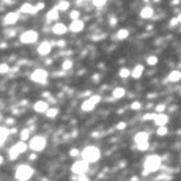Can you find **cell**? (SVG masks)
Instances as JSON below:
<instances>
[{
	"label": "cell",
	"mask_w": 181,
	"mask_h": 181,
	"mask_svg": "<svg viewBox=\"0 0 181 181\" xmlns=\"http://www.w3.org/2000/svg\"><path fill=\"white\" fill-rule=\"evenodd\" d=\"M162 167V159L159 155H150L148 158H145L143 161V175L155 173Z\"/></svg>",
	"instance_id": "cell-1"
},
{
	"label": "cell",
	"mask_w": 181,
	"mask_h": 181,
	"mask_svg": "<svg viewBox=\"0 0 181 181\" xmlns=\"http://www.w3.org/2000/svg\"><path fill=\"white\" fill-rule=\"evenodd\" d=\"M80 156H82V159H85L87 162H90V164H95V162H98L99 158H101V150H99L98 147L90 145V147H87V148L82 150Z\"/></svg>",
	"instance_id": "cell-2"
},
{
	"label": "cell",
	"mask_w": 181,
	"mask_h": 181,
	"mask_svg": "<svg viewBox=\"0 0 181 181\" xmlns=\"http://www.w3.org/2000/svg\"><path fill=\"white\" fill-rule=\"evenodd\" d=\"M27 150H30L29 143H25V140H19L10 148V151H8V158H10V161H16L21 155H24Z\"/></svg>",
	"instance_id": "cell-3"
},
{
	"label": "cell",
	"mask_w": 181,
	"mask_h": 181,
	"mask_svg": "<svg viewBox=\"0 0 181 181\" xmlns=\"http://www.w3.org/2000/svg\"><path fill=\"white\" fill-rule=\"evenodd\" d=\"M32 176H33V169L29 164H21V165H17L16 170H14V178L17 181H27Z\"/></svg>",
	"instance_id": "cell-4"
},
{
	"label": "cell",
	"mask_w": 181,
	"mask_h": 181,
	"mask_svg": "<svg viewBox=\"0 0 181 181\" xmlns=\"http://www.w3.org/2000/svg\"><path fill=\"white\" fill-rule=\"evenodd\" d=\"M46 143H47V140H46L44 135H35V137H32L30 142H29V148L35 153H40V151H43L46 148Z\"/></svg>",
	"instance_id": "cell-5"
},
{
	"label": "cell",
	"mask_w": 181,
	"mask_h": 181,
	"mask_svg": "<svg viewBox=\"0 0 181 181\" xmlns=\"http://www.w3.org/2000/svg\"><path fill=\"white\" fill-rule=\"evenodd\" d=\"M47 77H49V72L46 69H41V68L35 69L30 74V80H33V82H36V84H46Z\"/></svg>",
	"instance_id": "cell-6"
},
{
	"label": "cell",
	"mask_w": 181,
	"mask_h": 181,
	"mask_svg": "<svg viewBox=\"0 0 181 181\" xmlns=\"http://www.w3.org/2000/svg\"><path fill=\"white\" fill-rule=\"evenodd\" d=\"M99 101H101V96H99V95H93L92 98L85 99V101L82 103V106H80V109H82L84 112H92V110H95V107H96V104Z\"/></svg>",
	"instance_id": "cell-7"
},
{
	"label": "cell",
	"mask_w": 181,
	"mask_h": 181,
	"mask_svg": "<svg viewBox=\"0 0 181 181\" xmlns=\"http://www.w3.org/2000/svg\"><path fill=\"white\" fill-rule=\"evenodd\" d=\"M38 41V32L36 30H25L21 35V43L22 44H35Z\"/></svg>",
	"instance_id": "cell-8"
},
{
	"label": "cell",
	"mask_w": 181,
	"mask_h": 181,
	"mask_svg": "<svg viewBox=\"0 0 181 181\" xmlns=\"http://www.w3.org/2000/svg\"><path fill=\"white\" fill-rule=\"evenodd\" d=\"M88 165H90V162H87L85 159L76 161L74 164H72V167H71V172H72V173H76V175L87 173V172H88Z\"/></svg>",
	"instance_id": "cell-9"
},
{
	"label": "cell",
	"mask_w": 181,
	"mask_h": 181,
	"mask_svg": "<svg viewBox=\"0 0 181 181\" xmlns=\"http://www.w3.org/2000/svg\"><path fill=\"white\" fill-rule=\"evenodd\" d=\"M50 50H52V43L50 41H43V43H40V46H38V49H36V52L40 54V55H43V57H47L49 54H50Z\"/></svg>",
	"instance_id": "cell-10"
},
{
	"label": "cell",
	"mask_w": 181,
	"mask_h": 181,
	"mask_svg": "<svg viewBox=\"0 0 181 181\" xmlns=\"http://www.w3.org/2000/svg\"><path fill=\"white\" fill-rule=\"evenodd\" d=\"M69 30V27H66L63 22H55L52 27V33L54 35H57V36H63V35H66V32Z\"/></svg>",
	"instance_id": "cell-11"
},
{
	"label": "cell",
	"mask_w": 181,
	"mask_h": 181,
	"mask_svg": "<svg viewBox=\"0 0 181 181\" xmlns=\"http://www.w3.org/2000/svg\"><path fill=\"white\" fill-rule=\"evenodd\" d=\"M17 21H19V13L17 11H11V13L5 14V17H3V24L5 25H14Z\"/></svg>",
	"instance_id": "cell-12"
},
{
	"label": "cell",
	"mask_w": 181,
	"mask_h": 181,
	"mask_svg": "<svg viewBox=\"0 0 181 181\" xmlns=\"http://www.w3.org/2000/svg\"><path fill=\"white\" fill-rule=\"evenodd\" d=\"M84 29H85V22L80 21V19H74V21L69 24V30L72 33H80Z\"/></svg>",
	"instance_id": "cell-13"
},
{
	"label": "cell",
	"mask_w": 181,
	"mask_h": 181,
	"mask_svg": "<svg viewBox=\"0 0 181 181\" xmlns=\"http://www.w3.org/2000/svg\"><path fill=\"white\" fill-rule=\"evenodd\" d=\"M33 110L38 112V113H46L49 110V104L46 101H36L33 104Z\"/></svg>",
	"instance_id": "cell-14"
},
{
	"label": "cell",
	"mask_w": 181,
	"mask_h": 181,
	"mask_svg": "<svg viewBox=\"0 0 181 181\" xmlns=\"http://www.w3.org/2000/svg\"><path fill=\"white\" fill-rule=\"evenodd\" d=\"M153 16H155V8L143 6L142 10H140V17H142V19H151Z\"/></svg>",
	"instance_id": "cell-15"
},
{
	"label": "cell",
	"mask_w": 181,
	"mask_h": 181,
	"mask_svg": "<svg viewBox=\"0 0 181 181\" xmlns=\"http://www.w3.org/2000/svg\"><path fill=\"white\" fill-rule=\"evenodd\" d=\"M179 80H181V71L173 69V71H170V72H169V76H167V82L175 84V82H179Z\"/></svg>",
	"instance_id": "cell-16"
},
{
	"label": "cell",
	"mask_w": 181,
	"mask_h": 181,
	"mask_svg": "<svg viewBox=\"0 0 181 181\" xmlns=\"http://www.w3.org/2000/svg\"><path fill=\"white\" fill-rule=\"evenodd\" d=\"M19 11L22 13V14H35L36 13V8H35V5H32V3H22V6L19 8Z\"/></svg>",
	"instance_id": "cell-17"
},
{
	"label": "cell",
	"mask_w": 181,
	"mask_h": 181,
	"mask_svg": "<svg viewBox=\"0 0 181 181\" xmlns=\"http://www.w3.org/2000/svg\"><path fill=\"white\" fill-rule=\"evenodd\" d=\"M134 142H135V145L137 143H143V142H150V135H148V132H137L134 135Z\"/></svg>",
	"instance_id": "cell-18"
},
{
	"label": "cell",
	"mask_w": 181,
	"mask_h": 181,
	"mask_svg": "<svg viewBox=\"0 0 181 181\" xmlns=\"http://www.w3.org/2000/svg\"><path fill=\"white\" fill-rule=\"evenodd\" d=\"M143 71H145V66L143 65H135L134 69L131 71V77L132 79H140L143 76Z\"/></svg>",
	"instance_id": "cell-19"
},
{
	"label": "cell",
	"mask_w": 181,
	"mask_h": 181,
	"mask_svg": "<svg viewBox=\"0 0 181 181\" xmlns=\"http://www.w3.org/2000/svg\"><path fill=\"white\" fill-rule=\"evenodd\" d=\"M169 123V115L164 113V112H161L156 115V118H155V124L156 126H162V124H167Z\"/></svg>",
	"instance_id": "cell-20"
},
{
	"label": "cell",
	"mask_w": 181,
	"mask_h": 181,
	"mask_svg": "<svg viewBox=\"0 0 181 181\" xmlns=\"http://www.w3.org/2000/svg\"><path fill=\"white\" fill-rule=\"evenodd\" d=\"M0 134H2V135H0V143H2V147H3L5 142H6V139H8V135L11 134V131L8 129L6 126H2V128H0Z\"/></svg>",
	"instance_id": "cell-21"
},
{
	"label": "cell",
	"mask_w": 181,
	"mask_h": 181,
	"mask_svg": "<svg viewBox=\"0 0 181 181\" xmlns=\"http://www.w3.org/2000/svg\"><path fill=\"white\" fill-rule=\"evenodd\" d=\"M124 95H126V90L123 87H115L113 92H112V98L113 99H121Z\"/></svg>",
	"instance_id": "cell-22"
},
{
	"label": "cell",
	"mask_w": 181,
	"mask_h": 181,
	"mask_svg": "<svg viewBox=\"0 0 181 181\" xmlns=\"http://www.w3.org/2000/svg\"><path fill=\"white\" fill-rule=\"evenodd\" d=\"M58 11H60V10H58L57 6H55V8H52V10L47 13L46 19H47V21H57V19H58Z\"/></svg>",
	"instance_id": "cell-23"
},
{
	"label": "cell",
	"mask_w": 181,
	"mask_h": 181,
	"mask_svg": "<svg viewBox=\"0 0 181 181\" xmlns=\"http://www.w3.org/2000/svg\"><path fill=\"white\" fill-rule=\"evenodd\" d=\"M129 36V30L128 29H120L117 32V40H126Z\"/></svg>",
	"instance_id": "cell-24"
},
{
	"label": "cell",
	"mask_w": 181,
	"mask_h": 181,
	"mask_svg": "<svg viewBox=\"0 0 181 181\" xmlns=\"http://www.w3.org/2000/svg\"><path fill=\"white\" fill-rule=\"evenodd\" d=\"M156 134L159 135V137H165V135L169 134V129H167V126L165 124H162V126H158V131Z\"/></svg>",
	"instance_id": "cell-25"
},
{
	"label": "cell",
	"mask_w": 181,
	"mask_h": 181,
	"mask_svg": "<svg viewBox=\"0 0 181 181\" xmlns=\"http://www.w3.org/2000/svg\"><path fill=\"white\" fill-rule=\"evenodd\" d=\"M69 5H71V3L68 2V0H61V2L57 5V8H58L60 11H68V10H69Z\"/></svg>",
	"instance_id": "cell-26"
},
{
	"label": "cell",
	"mask_w": 181,
	"mask_h": 181,
	"mask_svg": "<svg viewBox=\"0 0 181 181\" xmlns=\"http://www.w3.org/2000/svg\"><path fill=\"white\" fill-rule=\"evenodd\" d=\"M57 115H58V109H57V107H49V110L46 112L47 118H55Z\"/></svg>",
	"instance_id": "cell-27"
},
{
	"label": "cell",
	"mask_w": 181,
	"mask_h": 181,
	"mask_svg": "<svg viewBox=\"0 0 181 181\" xmlns=\"http://www.w3.org/2000/svg\"><path fill=\"white\" fill-rule=\"evenodd\" d=\"M71 68H72V60H71V58H65V60H63V63H61V69L68 71V69H71Z\"/></svg>",
	"instance_id": "cell-28"
},
{
	"label": "cell",
	"mask_w": 181,
	"mask_h": 181,
	"mask_svg": "<svg viewBox=\"0 0 181 181\" xmlns=\"http://www.w3.org/2000/svg\"><path fill=\"white\" fill-rule=\"evenodd\" d=\"M19 137H21V140H29L30 139V129L29 128H25V129H22L21 131V135H19Z\"/></svg>",
	"instance_id": "cell-29"
},
{
	"label": "cell",
	"mask_w": 181,
	"mask_h": 181,
	"mask_svg": "<svg viewBox=\"0 0 181 181\" xmlns=\"http://www.w3.org/2000/svg\"><path fill=\"white\" fill-rule=\"evenodd\" d=\"M156 115H158V112H155V113H145V115L142 117V120H143V121H155Z\"/></svg>",
	"instance_id": "cell-30"
},
{
	"label": "cell",
	"mask_w": 181,
	"mask_h": 181,
	"mask_svg": "<svg viewBox=\"0 0 181 181\" xmlns=\"http://www.w3.org/2000/svg\"><path fill=\"white\" fill-rule=\"evenodd\" d=\"M147 63H148V65H151V66L158 65V57L156 55H148L147 57Z\"/></svg>",
	"instance_id": "cell-31"
},
{
	"label": "cell",
	"mask_w": 181,
	"mask_h": 181,
	"mask_svg": "<svg viewBox=\"0 0 181 181\" xmlns=\"http://www.w3.org/2000/svg\"><path fill=\"white\" fill-rule=\"evenodd\" d=\"M92 3H93V6H96V8H103V6L107 3V0H92Z\"/></svg>",
	"instance_id": "cell-32"
},
{
	"label": "cell",
	"mask_w": 181,
	"mask_h": 181,
	"mask_svg": "<svg viewBox=\"0 0 181 181\" xmlns=\"http://www.w3.org/2000/svg\"><path fill=\"white\" fill-rule=\"evenodd\" d=\"M129 76H131V71H129L128 68H121V69H120V77L126 79V77H129Z\"/></svg>",
	"instance_id": "cell-33"
},
{
	"label": "cell",
	"mask_w": 181,
	"mask_h": 181,
	"mask_svg": "<svg viewBox=\"0 0 181 181\" xmlns=\"http://www.w3.org/2000/svg\"><path fill=\"white\" fill-rule=\"evenodd\" d=\"M150 148V142H143V143H137V150L139 151H145Z\"/></svg>",
	"instance_id": "cell-34"
},
{
	"label": "cell",
	"mask_w": 181,
	"mask_h": 181,
	"mask_svg": "<svg viewBox=\"0 0 181 181\" xmlns=\"http://www.w3.org/2000/svg\"><path fill=\"white\" fill-rule=\"evenodd\" d=\"M80 153H82V151H79L77 148H71L69 150V156L71 158H77V156H80Z\"/></svg>",
	"instance_id": "cell-35"
},
{
	"label": "cell",
	"mask_w": 181,
	"mask_h": 181,
	"mask_svg": "<svg viewBox=\"0 0 181 181\" xmlns=\"http://www.w3.org/2000/svg\"><path fill=\"white\" fill-rule=\"evenodd\" d=\"M79 16H80V13H79L77 10H72V11L69 13V19H71V21H74V19H79Z\"/></svg>",
	"instance_id": "cell-36"
},
{
	"label": "cell",
	"mask_w": 181,
	"mask_h": 181,
	"mask_svg": "<svg viewBox=\"0 0 181 181\" xmlns=\"http://www.w3.org/2000/svg\"><path fill=\"white\" fill-rule=\"evenodd\" d=\"M0 72H2V74H6V72H10V66H8L6 63H2V65H0Z\"/></svg>",
	"instance_id": "cell-37"
},
{
	"label": "cell",
	"mask_w": 181,
	"mask_h": 181,
	"mask_svg": "<svg viewBox=\"0 0 181 181\" xmlns=\"http://www.w3.org/2000/svg\"><path fill=\"white\" fill-rule=\"evenodd\" d=\"M131 109H132V110H140V109H142V104H140L139 101H134V103L131 104Z\"/></svg>",
	"instance_id": "cell-38"
},
{
	"label": "cell",
	"mask_w": 181,
	"mask_h": 181,
	"mask_svg": "<svg viewBox=\"0 0 181 181\" xmlns=\"http://www.w3.org/2000/svg\"><path fill=\"white\" fill-rule=\"evenodd\" d=\"M72 179H79V181H87V179H88V176H87L85 173H82V175H74V176H72Z\"/></svg>",
	"instance_id": "cell-39"
},
{
	"label": "cell",
	"mask_w": 181,
	"mask_h": 181,
	"mask_svg": "<svg viewBox=\"0 0 181 181\" xmlns=\"http://www.w3.org/2000/svg\"><path fill=\"white\" fill-rule=\"evenodd\" d=\"M155 110H156L158 113H161V112H164V110H165V104H158V106L155 107Z\"/></svg>",
	"instance_id": "cell-40"
},
{
	"label": "cell",
	"mask_w": 181,
	"mask_h": 181,
	"mask_svg": "<svg viewBox=\"0 0 181 181\" xmlns=\"http://www.w3.org/2000/svg\"><path fill=\"white\" fill-rule=\"evenodd\" d=\"M178 24H179L178 16H176V17H172V19H170V27H175V25H178Z\"/></svg>",
	"instance_id": "cell-41"
},
{
	"label": "cell",
	"mask_w": 181,
	"mask_h": 181,
	"mask_svg": "<svg viewBox=\"0 0 181 181\" xmlns=\"http://www.w3.org/2000/svg\"><path fill=\"white\" fill-rule=\"evenodd\" d=\"M35 8H36V13H38V11H41V10H43V8H44V3H43V2H40V3H36V5H35Z\"/></svg>",
	"instance_id": "cell-42"
},
{
	"label": "cell",
	"mask_w": 181,
	"mask_h": 181,
	"mask_svg": "<svg viewBox=\"0 0 181 181\" xmlns=\"http://www.w3.org/2000/svg\"><path fill=\"white\" fill-rule=\"evenodd\" d=\"M158 179H172V176L170 175H159Z\"/></svg>",
	"instance_id": "cell-43"
},
{
	"label": "cell",
	"mask_w": 181,
	"mask_h": 181,
	"mask_svg": "<svg viewBox=\"0 0 181 181\" xmlns=\"http://www.w3.org/2000/svg\"><path fill=\"white\" fill-rule=\"evenodd\" d=\"M124 128H126V123H118V124H117V129H120V131L124 129Z\"/></svg>",
	"instance_id": "cell-44"
},
{
	"label": "cell",
	"mask_w": 181,
	"mask_h": 181,
	"mask_svg": "<svg viewBox=\"0 0 181 181\" xmlns=\"http://www.w3.org/2000/svg\"><path fill=\"white\" fill-rule=\"evenodd\" d=\"M6 123H8V124H14V120H13V118H8Z\"/></svg>",
	"instance_id": "cell-45"
},
{
	"label": "cell",
	"mask_w": 181,
	"mask_h": 181,
	"mask_svg": "<svg viewBox=\"0 0 181 181\" xmlns=\"http://www.w3.org/2000/svg\"><path fill=\"white\" fill-rule=\"evenodd\" d=\"M3 3H11V0H2Z\"/></svg>",
	"instance_id": "cell-46"
},
{
	"label": "cell",
	"mask_w": 181,
	"mask_h": 181,
	"mask_svg": "<svg viewBox=\"0 0 181 181\" xmlns=\"http://www.w3.org/2000/svg\"><path fill=\"white\" fill-rule=\"evenodd\" d=\"M178 19H179V24H181V13L178 14Z\"/></svg>",
	"instance_id": "cell-47"
},
{
	"label": "cell",
	"mask_w": 181,
	"mask_h": 181,
	"mask_svg": "<svg viewBox=\"0 0 181 181\" xmlns=\"http://www.w3.org/2000/svg\"><path fill=\"white\" fill-rule=\"evenodd\" d=\"M90 2H92V0H90Z\"/></svg>",
	"instance_id": "cell-48"
}]
</instances>
